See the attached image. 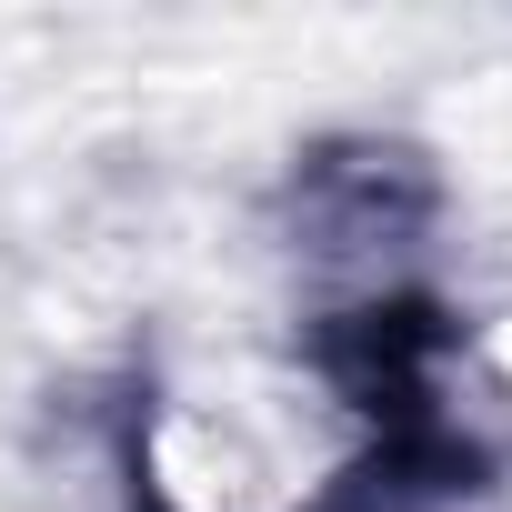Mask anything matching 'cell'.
Segmentation results:
<instances>
[{
  "instance_id": "obj_1",
  "label": "cell",
  "mask_w": 512,
  "mask_h": 512,
  "mask_svg": "<svg viewBox=\"0 0 512 512\" xmlns=\"http://www.w3.org/2000/svg\"><path fill=\"white\" fill-rule=\"evenodd\" d=\"M482 362H492V372H502V382H512V312H502V322H492V332H482Z\"/></svg>"
}]
</instances>
